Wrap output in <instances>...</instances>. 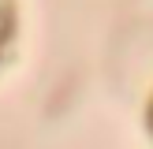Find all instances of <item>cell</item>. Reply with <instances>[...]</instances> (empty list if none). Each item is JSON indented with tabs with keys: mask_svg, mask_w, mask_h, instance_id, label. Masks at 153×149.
<instances>
[{
	"mask_svg": "<svg viewBox=\"0 0 153 149\" xmlns=\"http://www.w3.org/2000/svg\"><path fill=\"white\" fill-rule=\"evenodd\" d=\"M11 30H15V11H11V0H0V52L7 49V41H11Z\"/></svg>",
	"mask_w": 153,
	"mask_h": 149,
	"instance_id": "6da1fadb",
	"label": "cell"
},
{
	"mask_svg": "<svg viewBox=\"0 0 153 149\" xmlns=\"http://www.w3.org/2000/svg\"><path fill=\"white\" fill-rule=\"evenodd\" d=\"M149 131H153V101H149Z\"/></svg>",
	"mask_w": 153,
	"mask_h": 149,
	"instance_id": "7a4b0ae2",
	"label": "cell"
}]
</instances>
